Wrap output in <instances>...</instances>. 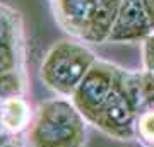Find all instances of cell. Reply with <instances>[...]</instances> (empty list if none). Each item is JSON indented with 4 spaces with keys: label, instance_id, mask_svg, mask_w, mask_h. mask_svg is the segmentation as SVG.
<instances>
[{
    "label": "cell",
    "instance_id": "7a4b0ae2",
    "mask_svg": "<svg viewBox=\"0 0 154 147\" xmlns=\"http://www.w3.org/2000/svg\"><path fill=\"white\" fill-rule=\"evenodd\" d=\"M29 147H86L88 121L69 98H50L38 104L26 132Z\"/></svg>",
    "mask_w": 154,
    "mask_h": 147
},
{
    "label": "cell",
    "instance_id": "ba28073f",
    "mask_svg": "<svg viewBox=\"0 0 154 147\" xmlns=\"http://www.w3.org/2000/svg\"><path fill=\"white\" fill-rule=\"evenodd\" d=\"M139 75H140V96L144 109L154 108V70H139Z\"/></svg>",
    "mask_w": 154,
    "mask_h": 147
},
{
    "label": "cell",
    "instance_id": "7c38bea8",
    "mask_svg": "<svg viewBox=\"0 0 154 147\" xmlns=\"http://www.w3.org/2000/svg\"><path fill=\"white\" fill-rule=\"evenodd\" d=\"M9 140H14V139H0V145L5 144V142H9Z\"/></svg>",
    "mask_w": 154,
    "mask_h": 147
},
{
    "label": "cell",
    "instance_id": "8fae6325",
    "mask_svg": "<svg viewBox=\"0 0 154 147\" xmlns=\"http://www.w3.org/2000/svg\"><path fill=\"white\" fill-rule=\"evenodd\" d=\"M0 147H26V142L22 139H14V140H9L5 144H2Z\"/></svg>",
    "mask_w": 154,
    "mask_h": 147
},
{
    "label": "cell",
    "instance_id": "9c48e42d",
    "mask_svg": "<svg viewBox=\"0 0 154 147\" xmlns=\"http://www.w3.org/2000/svg\"><path fill=\"white\" fill-rule=\"evenodd\" d=\"M140 53H142V70H154V31L140 43Z\"/></svg>",
    "mask_w": 154,
    "mask_h": 147
},
{
    "label": "cell",
    "instance_id": "3957f363",
    "mask_svg": "<svg viewBox=\"0 0 154 147\" xmlns=\"http://www.w3.org/2000/svg\"><path fill=\"white\" fill-rule=\"evenodd\" d=\"M120 4L122 0H48L55 22L84 44L110 41Z\"/></svg>",
    "mask_w": 154,
    "mask_h": 147
},
{
    "label": "cell",
    "instance_id": "5b68a950",
    "mask_svg": "<svg viewBox=\"0 0 154 147\" xmlns=\"http://www.w3.org/2000/svg\"><path fill=\"white\" fill-rule=\"evenodd\" d=\"M96 62L98 57L88 44L72 38L60 39L46 50L39 79L55 96L70 99Z\"/></svg>",
    "mask_w": 154,
    "mask_h": 147
},
{
    "label": "cell",
    "instance_id": "8992f818",
    "mask_svg": "<svg viewBox=\"0 0 154 147\" xmlns=\"http://www.w3.org/2000/svg\"><path fill=\"white\" fill-rule=\"evenodd\" d=\"M152 27L146 14L142 0H122L120 11L116 16L115 26L111 29V36L108 43L115 44H134L142 43Z\"/></svg>",
    "mask_w": 154,
    "mask_h": 147
},
{
    "label": "cell",
    "instance_id": "6da1fadb",
    "mask_svg": "<svg viewBox=\"0 0 154 147\" xmlns=\"http://www.w3.org/2000/svg\"><path fill=\"white\" fill-rule=\"evenodd\" d=\"M70 99L88 125L116 140H135V123L144 111L139 70L98 58Z\"/></svg>",
    "mask_w": 154,
    "mask_h": 147
},
{
    "label": "cell",
    "instance_id": "30bf717a",
    "mask_svg": "<svg viewBox=\"0 0 154 147\" xmlns=\"http://www.w3.org/2000/svg\"><path fill=\"white\" fill-rule=\"evenodd\" d=\"M144 2V9H146V14L149 17V22H151V27L154 31V0H142Z\"/></svg>",
    "mask_w": 154,
    "mask_h": 147
},
{
    "label": "cell",
    "instance_id": "52a82bcc",
    "mask_svg": "<svg viewBox=\"0 0 154 147\" xmlns=\"http://www.w3.org/2000/svg\"><path fill=\"white\" fill-rule=\"evenodd\" d=\"M135 140L144 147H154V108L144 109L135 123Z\"/></svg>",
    "mask_w": 154,
    "mask_h": 147
},
{
    "label": "cell",
    "instance_id": "277c9868",
    "mask_svg": "<svg viewBox=\"0 0 154 147\" xmlns=\"http://www.w3.org/2000/svg\"><path fill=\"white\" fill-rule=\"evenodd\" d=\"M26 33L21 12L0 2V109L9 98L28 96Z\"/></svg>",
    "mask_w": 154,
    "mask_h": 147
}]
</instances>
